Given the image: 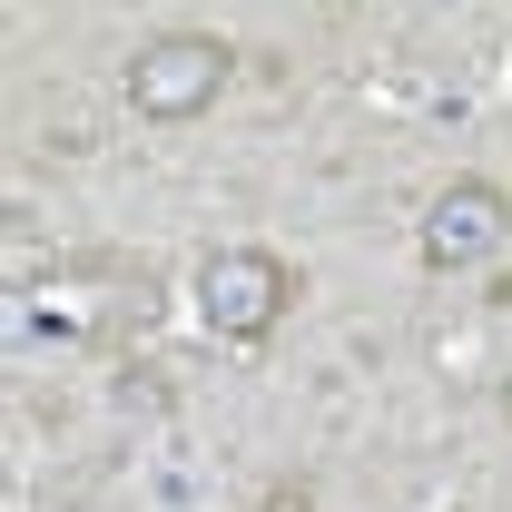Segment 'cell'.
Instances as JSON below:
<instances>
[{"label":"cell","mask_w":512,"mask_h":512,"mask_svg":"<svg viewBox=\"0 0 512 512\" xmlns=\"http://www.w3.org/2000/svg\"><path fill=\"white\" fill-rule=\"evenodd\" d=\"M503 424H512V365H503Z\"/></svg>","instance_id":"6"},{"label":"cell","mask_w":512,"mask_h":512,"mask_svg":"<svg viewBox=\"0 0 512 512\" xmlns=\"http://www.w3.org/2000/svg\"><path fill=\"white\" fill-rule=\"evenodd\" d=\"M296 296H306V276L276 247H207L197 256V325L217 345H266L296 316Z\"/></svg>","instance_id":"2"},{"label":"cell","mask_w":512,"mask_h":512,"mask_svg":"<svg viewBox=\"0 0 512 512\" xmlns=\"http://www.w3.org/2000/svg\"><path fill=\"white\" fill-rule=\"evenodd\" d=\"M512 237V188L503 178H444V188L424 197V217H414V256L434 266V276H473V266H493Z\"/></svg>","instance_id":"4"},{"label":"cell","mask_w":512,"mask_h":512,"mask_svg":"<svg viewBox=\"0 0 512 512\" xmlns=\"http://www.w3.org/2000/svg\"><path fill=\"white\" fill-rule=\"evenodd\" d=\"M256 512H316V483H306V473H286V483H266V493H256Z\"/></svg>","instance_id":"5"},{"label":"cell","mask_w":512,"mask_h":512,"mask_svg":"<svg viewBox=\"0 0 512 512\" xmlns=\"http://www.w3.org/2000/svg\"><path fill=\"white\" fill-rule=\"evenodd\" d=\"M227 79H237V50L217 30H158L128 50V109L148 128H188L227 99Z\"/></svg>","instance_id":"3"},{"label":"cell","mask_w":512,"mask_h":512,"mask_svg":"<svg viewBox=\"0 0 512 512\" xmlns=\"http://www.w3.org/2000/svg\"><path fill=\"white\" fill-rule=\"evenodd\" d=\"M20 316L40 345H119L138 325L158 316V276L138 266V256H60V266H40L30 286H20Z\"/></svg>","instance_id":"1"}]
</instances>
